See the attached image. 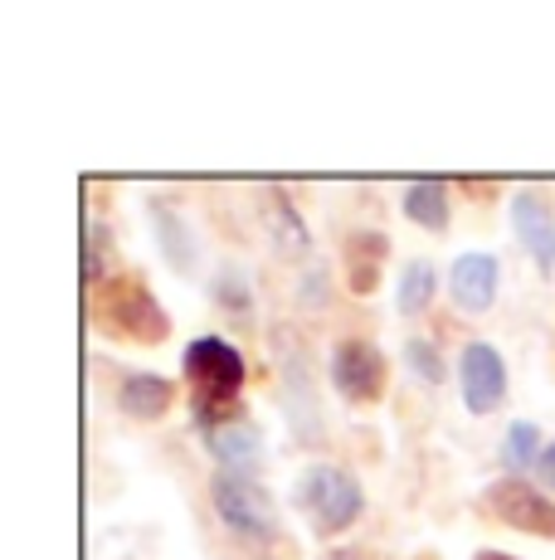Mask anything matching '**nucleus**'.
I'll use <instances>...</instances> for the list:
<instances>
[{
    "label": "nucleus",
    "instance_id": "obj_1",
    "mask_svg": "<svg viewBox=\"0 0 555 560\" xmlns=\"http://www.w3.org/2000/svg\"><path fill=\"white\" fill-rule=\"evenodd\" d=\"M293 508L317 536H336L366 512V488L356 482V472L336 468V463H312L293 482Z\"/></svg>",
    "mask_w": 555,
    "mask_h": 560
},
{
    "label": "nucleus",
    "instance_id": "obj_2",
    "mask_svg": "<svg viewBox=\"0 0 555 560\" xmlns=\"http://www.w3.org/2000/svg\"><path fill=\"white\" fill-rule=\"evenodd\" d=\"M186 381L196 390V424L229 419L244 385V357L224 337H200L186 347Z\"/></svg>",
    "mask_w": 555,
    "mask_h": 560
},
{
    "label": "nucleus",
    "instance_id": "obj_3",
    "mask_svg": "<svg viewBox=\"0 0 555 560\" xmlns=\"http://www.w3.org/2000/svg\"><path fill=\"white\" fill-rule=\"evenodd\" d=\"M273 365L283 375V409L287 424L297 429V439H322V415H317V381L307 365V347L297 327H278L273 331Z\"/></svg>",
    "mask_w": 555,
    "mask_h": 560
},
{
    "label": "nucleus",
    "instance_id": "obj_4",
    "mask_svg": "<svg viewBox=\"0 0 555 560\" xmlns=\"http://www.w3.org/2000/svg\"><path fill=\"white\" fill-rule=\"evenodd\" d=\"M210 498H215L220 522L234 536H249V541H273L278 536V508L259 478H244V472H215L210 482Z\"/></svg>",
    "mask_w": 555,
    "mask_h": 560
},
{
    "label": "nucleus",
    "instance_id": "obj_5",
    "mask_svg": "<svg viewBox=\"0 0 555 560\" xmlns=\"http://www.w3.org/2000/svg\"><path fill=\"white\" fill-rule=\"evenodd\" d=\"M103 322L132 341H166V331H170L166 307L137 278H117V273H113L108 293H103Z\"/></svg>",
    "mask_w": 555,
    "mask_h": 560
},
{
    "label": "nucleus",
    "instance_id": "obj_6",
    "mask_svg": "<svg viewBox=\"0 0 555 560\" xmlns=\"http://www.w3.org/2000/svg\"><path fill=\"white\" fill-rule=\"evenodd\" d=\"M386 375H390V361L376 341H366V337L336 341L332 385H336V395H346L351 405H376L380 395H386Z\"/></svg>",
    "mask_w": 555,
    "mask_h": 560
},
{
    "label": "nucleus",
    "instance_id": "obj_7",
    "mask_svg": "<svg viewBox=\"0 0 555 560\" xmlns=\"http://www.w3.org/2000/svg\"><path fill=\"white\" fill-rule=\"evenodd\" d=\"M483 508L493 512L497 522L517 526V532H527V536H555V502L521 478H497L493 488L483 492Z\"/></svg>",
    "mask_w": 555,
    "mask_h": 560
},
{
    "label": "nucleus",
    "instance_id": "obj_8",
    "mask_svg": "<svg viewBox=\"0 0 555 560\" xmlns=\"http://www.w3.org/2000/svg\"><path fill=\"white\" fill-rule=\"evenodd\" d=\"M458 385H463L468 415H493L507 400V365H501L493 341H468L458 357Z\"/></svg>",
    "mask_w": 555,
    "mask_h": 560
},
{
    "label": "nucleus",
    "instance_id": "obj_9",
    "mask_svg": "<svg viewBox=\"0 0 555 560\" xmlns=\"http://www.w3.org/2000/svg\"><path fill=\"white\" fill-rule=\"evenodd\" d=\"M200 434H205V448L210 458L220 463L224 472H244V478H253L263 463V434L249 424V419H210V424H200Z\"/></svg>",
    "mask_w": 555,
    "mask_h": 560
},
{
    "label": "nucleus",
    "instance_id": "obj_10",
    "mask_svg": "<svg viewBox=\"0 0 555 560\" xmlns=\"http://www.w3.org/2000/svg\"><path fill=\"white\" fill-rule=\"evenodd\" d=\"M511 230H517L521 249L531 254V264L541 268V273H551L555 268V210L546 196H536V190H517L511 196Z\"/></svg>",
    "mask_w": 555,
    "mask_h": 560
},
{
    "label": "nucleus",
    "instance_id": "obj_11",
    "mask_svg": "<svg viewBox=\"0 0 555 560\" xmlns=\"http://www.w3.org/2000/svg\"><path fill=\"white\" fill-rule=\"evenodd\" d=\"M497 283H501V268L493 254H463L448 268V293H453L458 312H487L497 303Z\"/></svg>",
    "mask_w": 555,
    "mask_h": 560
},
{
    "label": "nucleus",
    "instance_id": "obj_12",
    "mask_svg": "<svg viewBox=\"0 0 555 560\" xmlns=\"http://www.w3.org/2000/svg\"><path fill=\"white\" fill-rule=\"evenodd\" d=\"M152 224H156V240H162V254L176 273H196L200 264V249H196V230L186 224V214L176 210L170 200H152Z\"/></svg>",
    "mask_w": 555,
    "mask_h": 560
},
{
    "label": "nucleus",
    "instance_id": "obj_13",
    "mask_svg": "<svg viewBox=\"0 0 555 560\" xmlns=\"http://www.w3.org/2000/svg\"><path fill=\"white\" fill-rule=\"evenodd\" d=\"M170 400H176V385L156 371H137V375H122L117 385V409L132 419H162Z\"/></svg>",
    "mask_w": 555,
    "mask_h": 560
},
{
    "label": "nucleus",
    "instance_id": "obj_14",
    "mask_svg": "<svg viewBox=\"0 0 555 560\" xmlns=\"http://www.w3.org/2000/svg\"><path fill=\"white\" fill-rule=\"evenodd\" d=\"M263 220H269V234H273V249L278 254H287V258H303L307 254V224H303V214L293 210V200L283 196V190H269L263 196Z\"/></svg>",
    "mask_w": 555,
    "mask_h": 560
},
{
    "label": "nucleus",
    "instance_id": "obj_15",
    "mask_svg": "<svg viewBox=\"0 0 555 560\" xmlns=\"http://www.w3.org/2000/svg\"><path fill=\"white\" fill-rule=\"evenodd\" d=\"M400 210H404V220L410 224H420V230H448V180H414L410 190H404V200H400Z\"/></svg>",
    "mask_w": 555,
    "mask_h": 560
},
{
    "label": "nucleus",
    "instance_id": "obj_16",
    "mask_svg": "<svg viewBox=\"0 0 555 560\" xmlns=\"http://www.w3.org/2000/svg\"><path fill=\"white\" fill-rule=\"evenodd\" d=\"M434 293H439V273H434L429 258H410L400 273V283H394V307H400V317H420V312H429Z\"/></svg>",
    "mask_w": 555,
    "mask_h": 560
},
{
    "label": "nucleus",
    "instance_id": "obj_17",
    "mask_svg": "<svg viewBox=\"0 0 555 560\" xmlns=\"http://www.w3.org/2000/svg\"><path fill=\"white\" fill-rule=\"evenodd\" d=\"M380 258H386V240H380V234H351L346 268H351V288H356V293H370V288H376Z\"/></svg>",
    "mask_w": 555,
    "mask_h": 560
},
{
    "label": "nucleus",
    "instance_id": "obj_18",
    "mask_svg": "<svg viewBox=\"0 0 555 560\" xmlns=\"http://www.w3.org/2000/svg\"><path fill=\"white\" fill-rule=\"evenodd\" d=\"M541 429L531 424V419H517V424H507V439H501V468H507V478L511 472H521V468H536V458H541Z\"/></svg>",
    "mask_w": 555,
    "mask_h": 560
},
{
    "label": "nucleus",
    "instance_id": "obj_19",
    "mask_svg": "<svg viewBox=\"0 0 555 560\" xmlns=\"http://www.w3.org/2000/svg\"><path fill=\"white\" fill-rule=\"evenodd\" d=\"M404 365H410L420 381H429V385H444V381H448L444 357H439V351H434L424 337H410V341H404Z\"/></svg>",
    "mask_w": 555,
    "mask_h": 560
},
{
    "label": "nucleus",
    "instance_id": "obj_20",
    "mask_svg": "<svg viewBox=\"0 0 555 560\" xmlns=\"http://www.w3.org/2000/svg\"><path fill=\"white\" fill-rule=\"evenodd\" d=\"M215 298H220V307H229V312H249V307H253L249 278L234 273V268H224V273L215 278Z\"/></svg>",
    "mask_w": 555,
    "mask_h": 560
},
{
    "label": "nucleus",
    "instance_id": "obj_21",
    "mask_svg": "<svg viewBox=\"0 0 555 560\" xmlns=\"http://www.w3.org/2000/svg\"><path fill=\"white\" fill-rule=\"evenodd\" d=\"M303 278H307V283H303V303H317V307H322V303H327V268L317 264L312 273H303Z\"/></svg>",
    "mask_w": 555,
    "mask_h": 560
},
{
    "label": "nucleus",
    "instance_id": "obj_22",
    "mask_svg": "<svg viewBox=\"0 0 555 560\" xmlns=\"http://www.w3.org/2000/svg\"><path fill=\"white\" fill-rule=\"evenodd\" d=\"M536 478H541V488L555 492V444L541 448V458H536Z\"/></svg>",
    "mask_w": 555,
    "mask_h": 560
},
{
    "label": "nucleus",
    "instance_id": "obj_23",
    "mask_svg": "<svg viewBox=\"0 0 555 560\" xmlns=\"http://www.w3.org/2000/svg\"><path fill=\"white\" fill-rule=\"evenodd\" d=\"M317 560H366V551H356V546H332V551H322Z\"/></svg>",
    "mask_w": 555,
    "mask_h": 560
},
{
    "label": "nucleus",
    "instance_id": "obj_24",
    "mask_svg": "<svg viewBox=\"0 0 555 560\" xmlns=\"http://www.w3.org/2000/svg\"><path fill=\"white\" fill-rule=\"evenodd\" d=\"M477 560H517V556H501V551H483Z\"/></svg>",
    "mask_w": 555,
    "mask_h": 560
}]
</instances>
